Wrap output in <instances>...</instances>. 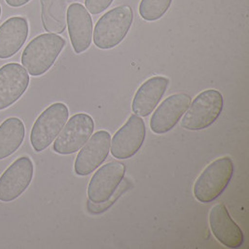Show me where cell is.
Wrapping results in <instances>:
<instances>
[{"mask_svg":"<svg viewBox=\"0 0 249 249\" xmlns=\"http://www.w3.org/2000/svg\"><path fill=\"white\" fill-rule=\"evenodd\" d=\"M223 96L216 90L202 91L190 105L182 119L181 126L190 131H200L213 124L223 109Z\"/></svg>","mask_w":249,"mask_h":249,"instance_id":"obj_4","label":"cell"},{"mask_svg":"<svg viewBox=\"0 0 249 249\" xmlns=\"http://www.w3.org/2000/svg\"><path fill=\"white\" fill-rule=\"evenodd\" d=\"M67 24L74 52L80 54L87 51L92 38V19L83 5L73 3L68 7Z\"/></svg>","mask_w":249,"mask_h":249,"instance_id":"obj_13","label":"cell"},{"mask_svg":"<svg viewBox=\"0 0 249 249\" xmlns=\"http://www.w3.org/2000/svg\"><path fill=\"white\" fill-rule=\"evenodd\" d=\"M192 103V97L184 92L175 93L159 106L150 119V129L157 135L172 130L186 113Z\"/></svg>","mask_w":249,"mask_h":249,"instance_id":"obj_11","label":"cell"},{"mask_svg":"<svg viewBox=\"0 0 249 249\" xmlns=\"http://www.w3.org/2000/svg\"><path fill=\"white\" fill-rule=\"evenodd\" d=\"M94 130L90 115L78 113L70 118L53 143V150L60 155L77 152L88 141Z\"/></svg>","mask_w":249,"mask_h":249,"instance_id":"obj_7","label":"cell"},{"mask_svg":"<svg viewBox=\"0 0 249 249\" xmlns=\"http://www.w3.org/2000/svg\"><path fill=\"white\" fill-rule=\"evenodd\" d=\"M29 33L28 22L21 16H14L0 25V59L15 55L25 43Z\"/></svg>","mask_w":249,"mask_h":249,"instance_id":"obj_16","label":"cell"},{"mask_svg":"<svg viewBox=\"0 0 249 249\" xmlns=\"http://www.w3.org/2000/svg\"><path fill=\"white\" fill-rule=\"evenodd\" d=\"M111 136L107 131H98L83 145L74 164L78 176H88L97 169L107 158Z\"/></svg>","mask_w":249,"mask_h":249,"instance_id":"obj_10","label":"cell"},{"mask_svg":"<svg viewBox=\"0 0 249 249\" xmlns=\"http://www.w3.org/2000/svg\"><path fill=\"white\" fill-rule=\"evenodd\" d=\"M41 19L46 31L62 34L67 28V4L65 0H40Z\"/></svg>","mask_w":249,"mask_h":249,"instance_id":"obj_18","label":"cell"},{"mask_svg":"<svg viewBox=\"0 0 249 249\" xmlns=\"http://www.w3.org/2000/svg\"><path fill=\"white\" fill-rule=\"evenodd\" d=\"M6 3L12 8H19L27 4L30 0H5Z\"/></svg>","mask_w":249,"mask_h":249,"instance_id":"obj_21","label":"cell"},{"mask_svg":"<svg viewBox=\"0 0 249 249\" xmlns=\"http://www.w3.org/2000/svg\"><path fill=\"white\" fill-rule=\"evenodd\" d=\"M69 111L64 103H54L38 116L31 130L30 142L35 151L45 150L68 122Z\"/></svg>","mask_w":249,"mask_h":249,"instance_id":"obj_5","label":"cell"},{"mask_svg":"<svg viewBox=\"0 0 249 249\" xmlns=\"http://www.w3.org/2000/svg\"><path fill=\"white\" fill-rule=\"evenodd\" d=\"M34 177L32 160L23 156L15 160L0 177V201L11 203L23 194Z\"/></svg>","mask_w":249,"mask_h":249,"instance_id":"obj_6","label":"cell"},{"mask_svg":"<svg viewBox=\"0 0 249 249\" xmlns=\"http://www.w3.org/2000/svg\"><path fill=\"white\" fill-rule=\"evenodd\" d=\"M234 172V165L230 157H222L211 162L193 187L195 198L201 203H211L226 190Z\"/></svg>","mask_w":249,"mask_h":249,"instance_id":"obj_3","label":"cell"},{"mask_svg":"<svg viewBox=\"0 0 249 249\" xmlns=\"http://www.w3.org/2000/svg\"><path fill=\"white\" fill-rule=\"evenodd\" d=\"M25 127L19 118H8L0 124V160L10 157L23 144Z\"/></svg>","mask_w":249,"mask_h":249,"instance_id":"obj_17","label":"cell"},{"mask_svg":"<svg viewBox=\"0 0 249 249\" xmlns=\"http://www.w3.org/2000/svg\"><path fill=\"white\" fill-rule=\"evenodd\" d=\"M114 0H85L86 10L91 14H99L106 11Z\"/></svg>","mask_w":249,"mask_h":249,"instance_id":"obj_20","label":"cell"},{"mask_svg":"<svg viewBox=\"0 0 249 249\" xmlns=\"http://www.w3.org/2000/svg\"><path fill=\"white\" fill-rule=\"evenodd\" d=\"M125 169L124 163L116 160L103 165L96 171L88 186L89 201L100 204L111 199L124 178Z\"/></svg>","mask_w":249,"mask_h":249,"instance_id":"obj_8","label":"cell"},{"mask_svg":"<svg viewBox=\"0 0 249 249\" xmlns=\"http://www.w3.org/2000/svg\"><path fill=\"white\" fill-rule=\"evenodd\" d=\"M30 78L20 64L10 63L0 68V110L17 102L26 91Z\"/></svg>","mask_w":249,"mask_h":249,"instance_id":"obj_12","label":"cell"},{"mask_svg":"<svg viewBox=\"0 0 249 249\" xmlns=\"http://www.w3.org/2000/svg\"><path fill=\"white\" fill-rule=\"evenodd\" d=\"M169 85V79L165 77L156 76L146 80L135 94L132 109L133 112L147 117L156 108Z\"/></svg>","mask_w":249,"mask_h":249,"instance_id":"obj_15","label":"cell"},{"mask_svg":"<svg viewBox=\"0 0 249 249\" xmlns=\"http://www.w3.org/2000/svg\"><path fill=\"white\" fill-rule=\"evenodd\" d=\"M173 0H141L139 14L147 22L160 20L169 10Z\"/></svg>","mask_w":249,"mask_h":249,"instance_id":"obj_19","label":"cell"},{"mask_svg":"<svg viewBox=\"0 0 249 249\" xmlns=\"http://www.w3.org/2000/svg\"><path fill=\"white\" fill-rule=\"evenodd\" d=\"M209 223L215 237L227 248L239 249L243 245L244 233L231 217L224 204H216L211 209Z\"/></svg>","mask_w":249,"mask_h":249,"instance_id":"obj_14","label":"cell"},{"mask_svg":"<svg viewBox=\"0 0 249 249\" xmlns=\"http://www.w3.org/2000/svg\"><path fill=\"white\" fill-rule=\"evenodd\" d=\"M65 1H75V0H65Z\"/></svg>","mask_w":249,"mask_h":249,"instance_id":"obj_23","label":"cell"},{"mask_svg":"<svg viewBox=\"0 0 249 249\" xmlns=\"http://www.w3.org/2000/svg\"><path fill=\"white\" fill-rule=\"evenodd\" d=\"M134 19L130 6H119L105 13L95 24L93 43L101 50H110L119 45L128 34Z\"/></svg>","mask_w":249,"mask_h":249,"instance_id":"obj_2","label":"cell"},{"mask_svg":"<svg viewBox=\"0 0 249 249\" xmlns=\"http://www.w3.org/2000/svg\"><path fill=\"white\" fill-rule=\"evenodd\" d=\"M1 12H2V10H1V6H0V16H1Z\"/></svg>","mask_w":249,"mask_h":249,"instance_id":"obj_22","label":"cell"},{"mask_svg":"<svg viewBox=\"0 0 249 249\" xmlns=\"http://www.w3.org/2000/svg\"><path fill=\"white\" fill-rule=\"evenodd\" d=\"M65 46V38L56 34L47 33L36 36L23 50V68L33 77L42 76L54 65Z\"/></svg>","mask_w":249,"mask_h":249,"instance_id":"obj_1","label":"cell"},{"mask_svg":"<svg viewBox=\"0 0 249 249\" xmlns=\"http://www.w3.org/2000/svg\"><path fill=\"white\" fill-rule=\"evenodd\" d=\"M146 137V125L137 115H132L115 134L111 144V154L117 159L125 160L135 156L142 147Z\"/></svg>","mask_w":249,"mask_h":249,"instance_id":"obj_9","label":"cell"}]
</instances>
